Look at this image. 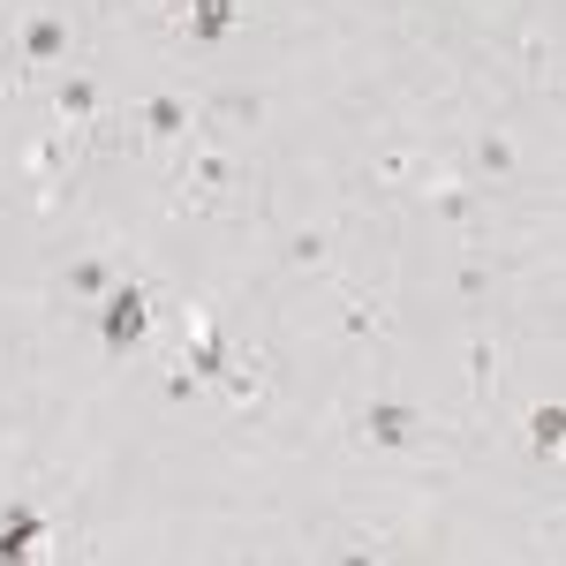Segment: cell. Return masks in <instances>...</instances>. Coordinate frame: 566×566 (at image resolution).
Here are the masks:
<instances>
[{
	"label": "cell",
	"instance_id": "13",
	"mask_svg": "<svg viewBox=\"0 0 566 566\" xmlns=\"http://www.w3.org/2000/svg\"><path fill=\"white\" fill-rule=\"evenodd\" d=\"M227 181H234V167H227V159H197V175H189V189H197V197H219Z\"/></svg>",
	"mask_w": 566,
	"mask_h": 566
},
{
	"label": "cell",
	"instance_id": "8",
	"mask_svg": "<svg viewBox=\"0 0 566 566\" xmlns=\"http://www.w3.org/2000/svg\"><path fill=\"white\" fill-rule=\"evenodd\" d=\"M53 114H61L69 129L98 122V84H91V76H61V91H53Z\"/></svg>",
	"mask_w": 566,
	"mask_h": 566
},
{
	"label": "cell",
	"instance_id": "5",
	"mask_svg": "<svg viewBox=\"0 0 566 566\" xmlns=\"http://www.w3.org/2000/svg\"><path fill=\"white\" fill-rule=\"evenodd\" d=\"M197 378H227V363H234V348L219 340V325L212 317H189V355H181Z\"/></svg>",
	"mask_w": 566,
	"mask_h": 566
},
{
	"label": "cell",
	"instance_id": "16",
	"mask_svg": "<svg viewBox=\"0 0 566 566\" xmlns=\"http://www.w3.org/2000/svg\"><path fill=\"white\" fill-rule=\"evenodd\" d=\"M287 258H295V264H325V234H295Z\"/></svg>",
	"mask_w": 566,
	"mask_h": 566
},
{
	"label": "cell",
	"instance_id": "12",
	"mask_svg": "<svg viewBox=\"0 0 566 566\" xmlns=\"http://www.w3.org/2000/svg\"><path fill=\"white\" fill-rule=\"evenodd\" d=\"M438 212L453 219V227H469V219H476V189H461V181H438Z\"/></svg>",
	"mask_w": 566,
	"mask_h": 566
},
{
	"label": "cell",
	"instance_id": "15",
	"mask_svg": "<svg viewBox=\"0 0 566 566\" xmlns=\"http://www.w3.org/2000/svg\"><path fill=\"white\" fill-rule=\"evenodd\" d=\"M340 333H348V340L378 333V310H370V303H348V310H340Z\"/></svg>",
	"mask_w": 566,
	"mask_h": 566
},
{
	"label": "cell",
	"instance_id": "17",
	"mask_svg": "<svg viewBox=\"0 0 566 566\" xmlns=\"http://www.w3.org/2000/svg\"><path fill=\"white\" fill-rule=\"evenodd\" d=\"M144 8H181V0H144Z\"/></svg>",
	"mask_w": 566,
	"mask_h": 566
},
{
	"label": "cell",
	"instance_id": "4",
	"mask_svg": "<svg viewBox=\"0 0 566 566\" xmlns=\"http://www.w3.org/2000/svg\"><path fill=\"white\" fill-rule=\"evenodd\" d=\"M189 122H197V106H189L181 91H151V98H144V136H151V144H175Z\"/></svg>",
	"mask_w": 566,
	"mask_h": 566
},
{
	"label": "cell",
	"instance_id": "2",
	"mask_svg": "<svg viewBox=\"0 0 566 566\" xmlns=\"http://www.w3.org/2000/svg\"><path fill=\"white\" fill-rule=\"evenodd\" d=\"M355 438L400 453V446H416V438H423V416H416L408 400H363V408H355Z\"/></svg>",
	"mask_w": 566,
	"mask_h": 566
},
{
	"label": "cell",
	"instance_id": "11",
	"mask_svg": "<svg viewBox=\"0 0 566 566\" xmlns=\"http://www.w3.org/2000/svg\"><path fill=\"white\" fill-rule=\"evenodd\" d=\"M476 167H483L491 181H506L522 159H514V144H506V136H476Z\"/></svg>",
	"mask_w": 566,
	"mask_h": 566
},
{
	"label": "cell",
	"instance_id": "10",
	"mask_svg": "<svg viewBox=\"0 0 566 566\" xmlns=\"http://www.w3.org/2000/svg\"><path fill=\"white\" fill-rule=\"evenodd\" d=\"M559 438H566V408L544 400V408L528 416V446H536V453H559Z\"/></svg>",
	"mask_w": 566,
	"mask_h": 566
},
{
	"label": "cell",
	"instance_id": "14",
	"mask_svg": "<svg viewBox=\"0 0 566 566\" xmlns=\"http://www.w3.org/2000/svg\"><path fill=\"white\" fill-rule=\"evenodd\" d=\"M491 378H499V348H491V340H476V348H469V386L491 392Z\"/></svg>",
	"mask_w": 566,
	"mask_h": 566
},
{
	"label": "cell",
	"instance_id": "3",
	"mask_svg": "<svg viewBox=\"0 0 566 566\" xmlns=\"http://www.w3.org/2000/svg\"><path fill=\"white\" fill-rule=\"evenodd\" d=\"M15 61H23V69H61V61H69V23H61L53 8H31V15H23V39H15Z\"/></svg>",
	"mask_w": 566,
	"mask_h": 566
},
{
	"label": "cell",
	"instance_id": "9",
	"mask_svg": "<svg viewBox=\"0 0 566 566\" xmlns=\"http://www.w3.org/2000/svg\"><path fill=\"white\" fill-rule=\"evenodd\" d=\"M61 287H69L76 303H98V295L114 287V258H76L69 272H61Z\"/></svg>",
	"mask_w": 566,
	"mask_h": 566
},
{
	"label": "cell",
	"instance_id": "6",
	"mask_svg": "<svg viewBox=\"0 0 566 566\" xmlns=\"http://www.w3.org/2000/svg\"><path fill=\"white\" fill-rule=\"evenodd\" d=\"M181 23H189V39L219 45L234 23H242V0H181Z\"/></svg>",
	"mask_w": 566,
	"mask_h": 566
},
{
	"label": "cell",
	"instance_id": "1",
	"mask_svg": "<svg viewBox=\"0 0 566 566\" xmlns=\"http://www.w3.org/2000/svg\"><path fill=\"white\" fill-rule=\"evenodd\" d=\"M98 340L114 355H136L151 340V287H136V280H114L106 295H98Z\"/></svg>",
	"mask_w": 566,
	"mask_h": 566
},
{
	"label": "cell",
	"instance_id": "7",
	"mask_svg": "<svg viewBox=\"0 0 566 566\" xmlns=\"http://www.w3.org/2000/svg\"><path fill=\"white\" fill-rule=\"evenodd\" d=\"M45 536V514L39 506H8V522H0V559H31Z\"/></svg>",
	"mask_w": 566,
	"mask_h": 566
}]
</instances>
